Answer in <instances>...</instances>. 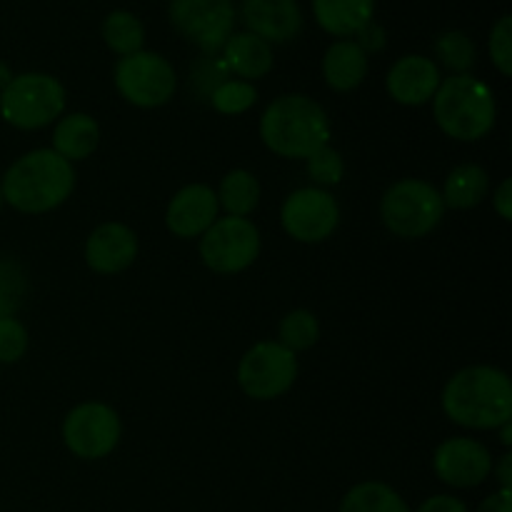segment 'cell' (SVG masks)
<instances>
[{
    "label": "cell",
    "instance_id": "cell-1",
    "mask_svg": "<svg viewBox=\"0 0 512 512\" xmlns=\"http://www.w3.org/2000/svg\"><path fill=\"white\" fill-rule=\"evenodd\" d=\"M443 410L455 425L470 430H498L512 418V383L490 365H473L448 380Z\"/></svg>",
    "mask_w": 512,
    "mask_h": 512
},
{
    "label": "cell",
    "instance_id": "cell-2",
    "mask_svg": "<svg viewBox=\"0 0 512 512\" xmlns=\"http://www.w3.org/2000/svg\"><path fill=\"white\" fill-rule=\"evenodd\" d=\"M75 188L73 163L60 158L53 148H40L15 160L3 175L0 193L20 213L40 215L58 208Z\"/></svg>",
    "mask_w": 512,
    "mask_h": 512
},
{
    "label": "cell",
    "instance_id": "cell-3",
    "mask_svg": "<svg viewBox=\"0 0 512 512\" xmlns=\"http://www.w3.org/2000/svg\"><path fill=\"white\" fill-rule=\"evenodd\" d=\"M260 138L280 158H305L328 145L330 120L313 98L280 95L260 118Z\"/></svg>",
    "mask_w": 512,
    "mask_h": 512
},
{
    "label": "cell",
    "instance_id": "cell-4",
    "mask_svg": "<svg viewBox=\"0 0 512 512\" xmlns=\"http://www.w3.org/2000/svg\"><path fill=\"white\" fill-rule=\"evenodd\" d=\"M433 115L445 135L473 143L493 130L498 108L493 90L483 80L463 73L440 80L433 95Z\"/></svg>",
    "mask_w": 512,
    "mask_h": 512
},
{
    "label": "cell",
    "instance_id": "cell-5",
    "mask_svg": "<svg viewBox=\"0 0 512 512\" xmlns=\"http://www.w3.org/2000/svg\"><path fill=\"white\" fill-rule=\"evenodd\" d=\"M443 213V195L425 180H400L393 188L385 190L383 200H380V215H383L385 228L405 240L433 233V228H438V223L443 220Z\"/></svg>",
    "mask_w": 512,
    "mask_h": 512
},
{
    "label": "cell",
    "instance_id": "cell-6",
    "mask_svg": "<svg viewBox=\"0 0 512 512\" xmlns=\"http://www.w3.org/2000/svg\"><path fill=\"white\" fill-rule=\"evenodd\" d=\"M65 110V88L45 73H23L0 93V115L18 130H38L60 118Z\"/></svg>",
    "mask_w": 512,
    "mask_h": 512
},
{
    "label": "cell",
    "instance_id": "cell-7",
    "mask_svg": "<svg viewBox=\"0 0 512 512\" xmlns=\"http://www.w3.org/2000/svg\"><path fill=\"white\" fill-rule=\"evenodd\" d=\"M113 78L118 93L138 108H160L173 98L178 85L173 65L163 55L148 50L120 58Z\"/></svg>",
    "mask_w": 512,
    "mask_h": 512
},
{
    "label": "cell",
    "instance_id": "cell-8",
    "mask_svg": "<svg viewBox=\"0 0 512 512\" xmlns=\"http://www.w3.org/2000/svg\"><path fill=\"white\" fill-rule=\"evenodd\" d=\"M260 255V233L248 218H218L200 235V258L213 273L233 275Z\"/></svg>",
    "mask_w": 512,
    "mask_h": 512
},
{
    "label": "cell",
    "instance_id": "cell-9",
    "mask_svg": "<svg viewBox=\"0 0 512 512\" xmlns=\"http://www.w3.org/2000/svg\"><path fill=\"white\" fill-rule=\"evenodd\" d=\"M298 378V360L285 345L265 340L243 355L238 383L253 400H275L288 393Z\"/></svg>",
    "mask_w": 512,
    "mask_h": 512
},
{
    "label": "cell",
    "instance_id": "cell-10",
    "mask_svg": "<svg viewBox=\"0 0 512 512\" xmlns=\"http://www.w3.org/2000/svg\"><path fill=\"white\" fill-rule=\"evenodd\" d=\"M170 23L203 53L215 55L233 35V0H170Z\"/></svg>",
    "mask_w": 512,
    "mask_h": 512
},
{
    "label": "cell",
    "instance_id": "cell-11",
    "mask_svg": "<svg viewBox=\"0 0 512 512\" xmlns=\"http://www.w3.org/2000/svg\"><path fill=\"white\" fill-rule=\"evenodd\" d=\"M120 433V418L110 405L83 403L65 415V445L83 460H100L113 453L120 443Z\"/></svg>",
    "mask_w": 512,
    "mask_h": 512
},
{
    "label": "cell",
    "instance_id": "cell-12",
    "mask_svg": "<svg viewBox=\"0 0 512 512\" xmlns=\"http://www.w3.org/2000/svg\"><path fill=\"white\" fill-rule=\"evenodd\" d=\"M280 223L298 243H323L338 228L340 205L325 190L300 188L285 198Z\"/></svg>",
    "mask_w": 512,
    "mask_h": 512
},
{
    "label": "cell",
    "instance_id": "cell-13",
    "mask_svg": "<svg viewBox=\"0 0 512 512\" xmlns=\"http://www.w3.org/2000/svg\"><path fill=\"white\" fill-rule=\"evenodd\" d=\"M435 475L450 488H475L493 473V458L483 443L473 438H453L438 445L433 458Z\"/></svg>",
    "mask_w": 512,
    "mask_h": 512
},
{
    "label": "cell",
    "instance_id": "cell-14",
    "mask_svg": "<svg viewBox=\"0 0 512 512\" xmlns=\"http://www.w3.org/2000/svg\"><path fill=\"white\" fill-rule=\"evenodd\" d=\"M218 195L208 185H185L173 195L165 213V225L175 238H200L218 220Z\"/></svg>",
    "mask_w": 512,
    "mask_h": 512
},
{
    "label": "cell",
    "instance_id": "cell-15",
    "mask_svg": "<svg viewBox=\"0 0 512 512\" xmlns=\"http://www.w3.org/2000/svg\"><path fill=\"white\" fill-rule=\"evenodd\" d=\"M138 258V235L123 223H105L85 243V263L100 275L123 273Z\"/></svg>",
    "mask_w": 512,
    "mask_h": 512
},
{
    "label": "cell",
    "instance_id": "cell-16",
    "mask_svg": "<svg viewBox=\"0 0 512 512\" xmlns=\"http://www.w3.org/2000/svg\"><path fill=\"white\" fill-rule=\"evenodd\" d=\"M248 33L265 43H288L303 30V13L295 0H243Z\"/></svg>",
    "mask_w": 512,
    "mask_h": 512
},
{
    "label": "cell",
    "instance_id": "cell-17",
    "mask_svg": "<svg viewBox=\"0 0 512 512\" xmlns=\"http://www.w3.org/2000/svg\"><path fill=\"white\" fill-rule=\"evenodd\" d=\"M390 98L400 105H425L440 88V68L425 55H405L385 78Z\"/></svg>",
    "mask_w": 512,
    "mask_h": 512
},
{
    "label": "cell",
    "instance_id": "cell-18",
    "mask_svg": "<svg viewBox=\"0 0 512 512\" xmlns=\"http://www.w3.org/2000/svg\"><path fill=\"white\" fill-rule=\"evenodd\" d=\"M375 0H313V15L325 33L353 38L373 20Z\"/></svg>",
    "mask_w": 512,
    "mask_h": 512
},
{
    "label": "cell",
    "instance_id": "cell-19",
    "mask_svg": "<svg viewBox=\"0 0 512 512\" xmlns=\"http://www.w3.org/2000/svg\"><path fill=\"white\" fill-rule=\"evenodd\" d=\"M323 75L325 83L338 93L355 90L368 75V53L355 40H338L325 50Z\"/></svg>",
    "mask_w": 512,
    "mask_h": 512
},
{
    "label": "cell",
    "instance_id": "cell-20",
    "mask_svg": "<svg viewBox=\"0 0 512 512\" xmlns=\"http://www.w3.org/2000/svg\"><path fill=\"white\" fill-rule=\"evenodd\" d=\"M223 63L245 80H258L273 70V48L253 33H233L223 45Z\"/></svg>",
    "mask_w": 512,
    "mask_h": 512
},
{
    "label": "cell",
    "instance_id": "cell-21",
    "mask_svg": "<svg viewBox=\"0 0 512 512\" xmlns=\"http://www.w3.org/2000/svg\"><path fill=\"white\" fill-rule=\"evenodd\" d=\"M100 143V128L90 115L73 113L65 115L53 130V150L65 158L68 163L85 160L93 155V150Z\"/></svg>",
    "mask_w": 512,
    "mask_h": 512
},
{
    "label": "cell",
    "instance_id": "cell-22",
    "mask_svg": "<svg viewBox=\"0 0 512 512\" xmlns=\"http://www.w3.org/2000/svg\"><path fill=\"white\" fill-rule=\"evenodd\" d=\"M490 190V178L480 165L465 163L458 165L453 173L448 175L443 188V203L445 208L455 210H470L485 200Z\"/></svg>",
    "mask_w": 512,
    "mask_h": 512
},
{
    "label": "cell",
    "instance_id": "cell-23",
    "mask_svg": "<svg viewBox=\"0 0 512 512\" xmlns=\"http://www.w3.org/2000/svg\"><path fill=\"white\" fill-rule=\"evenodd\" d=\"M215 195H218V205L228 210V215L245 218V215H250L258 208L260 183L248 170H230L220 180V190Z\"/></svg>",
    "mask_w": 512,
    "mask_h": 512
},
{
    "label": "cell",
    "instance_id": "cell-24",
    "mask_svg": "<svg viewBox=\"0 0 512 512\" xmlns=\"http://www.w3.org/2000/svg\"><path fill=\"white\" fill-rule=\"evenodd\" d=\"M340 512H410L405 500L385 483H360L340 503Z\"/></svg>",
    "mask_w": 512,
    "mask_h": 512
},
{
    "label": "cell",
    "instance_id": "cell-25",
    "mask_svg": "<svg viewBox=\"0 0 512 512\" xmlns=\"http://www.w3.org/2000/svg\"><path fill=\"white\" fill-rule=\"evenodd\" d=\"M103 40L113 53L125 58V55H133L138 50H143L145 28L128 10H113L103 20Z\"/></svg>",
    "mask_w": 512,
    "mask_h": 512
},
{
    "label": "cell",
    "instance_id": "cell-26",
    "mask_svg": "<svg viewBox=\"0 0 512 512\" xmlns=\"http://www.w3.org/2000/svg\"><path fill=\"white\" fill-rule=\"evenodd\" d=\"M435 55L440 63L450 70L453 75L468 73L475 65V43L463 33V30H448V33L438 35L435 40Z\"/></svg>",
    "mask_w": 512,
    "mask_h": 512
},
{
    "label": "cell",
    "instance_id": "cell-27",
    "mask_svg": "<svg viewBox=\"0 0 512 512\" xmlns=\"http://www.w3.org/2000/svg\"><path fill=\"white\" fill-rule=\"evenodd\" d=\"M280 345L290 350V353H298V350H308L318 343L320 338V325L310 310H293V313L285 315L280 320Z\"/></svg>",
    "mask_w": 512,
    "mask_h": 512
},
{
    "label": "cell",
    "instance_id": "cell-28",
    "mask_svg": "<svg viewBox=\"0 0 512 512\" xmlns=\"http://www.w3.org/2000/svg\"><path fill=\"white\" fill-rule=\"evenodd\" d=\"M258 100V90L253 88V83L248 80H225L223 85L213 90L210 95V103L218 113L223 115H240L248 108H253V103Z\"/></svg>",
    "mask_w": 512,
    "mask_h": 512
},
{
    "label": "cell",
    "instance_id": "cell-29",
    "mask_svg": "<svg viewBox=\"0 0 512 512\" xmlns=\"http://www.w3.org/2000/svg\"><path fill=\"white\" fill-rule=\"evenodd\" d=\"M25 295V275L15 260L0 258V318H13Z\"/></svg>",
    "mask_w": 512,
    "mask_h": 512
},
{
    "label": "cell",
    "instance_id": "cell-30",
    "mask_svg": "<svg viewBox=\"0 0 512 512\" xmlns=\"http://www.w3.org/2000/svg\"><path fill=\"white\" fill-rule=\"evenodd\" d=\"M345 163L343 155L333 150L330 145H323L308 158V175L318 185H338L343 180Z\"/></svg>",
    "mask_w": 512,
    "mask_h": 512
},
{
    "label": "cell",
    "instance_id": "cell-31",
    "mask_svg": "<svg viewBox=\"0 0 512 512\" xmlns=\"http://www.w3.org/2000/svg\"><path fill=\"white\" fill-rule=\"evenodd\" d=\"M28 350V330L18 318H0V363H18Z\"/></svg>",
    "mask_w": 512,
    "mask_h": 512
},
{
    "label": "cell",
    "instance_id": "cell-32",
    "mask_svg": "<svg viewBox=\"0 0 512 512\" xmlns=\"http://www.w3.org/2000/svg\"><path fill=\"white\" fill-rule=\"evenodd\" d=\"M490 58H493V65L505 75V78L512 75V18L510 15H503V18L493 25V33H490Z\"/></svg>",
    "mask_w": 512,
    "mask_h": 512
},
{
    "label": "cell",
    "instance_id": "cell-33",
    "mask_svg": "<svg viewBox=\"0 0 512 512\" xmlns=\"http://www.w3.org/2000/svg\"><path fill=\"white\" fill-rule=\"evenodd\" d=\"M228 65L223 63V58H205L200 63H195V68L190 70V88H195L203 95H213V90L218 85H223L228 80Z\"/></svg>",
    "mask_w": 512,
    "mask_h": 512
},
{
    "label": "cell",
    "instance_id": "cell-34",
    "mask_svg": "<svg viewBox=\"0 0 512 512\" xmlns=\"http://www.w3.org/2000/svg\"><path fill=\"white\" fill-rule=\"evenodd\" d=\"M355 38H358L355 43H358L365 53H370V50H373V53H378V50L385 48V30L380 28L378 23H373V20H370V23L365 25V28L360 30Z\"/></svg>",
    "mask_w": 512,
    "mask_h": 512
},
{
    "label": "cell",
    "instance_id": "cell-35",
    "mask_svg": "<svg viewBox=\"0 0 512 512\" xmlns=\"http://www.w3.org/2000/svg\"><path fill=\"white\" fill-rule=\"evenodd\" d=\"M418 512H468L463 500L453 498V495H435V498L425 500Z\"/></svg>",
    "mask_w": 512,
    "mask_h": 512
},
{
    "label": "cell",
    "instance_id": "cell-36",
    "mask_svg": "<svg viewBox=\"0 0 512 512\" xmlns=\"http://www.w3.org/2000/svg\"><path fill=\"white\" fill-rule=\"evenodd\" d=\"M478 512H512V490H498L485 498Z\"/></svg>",
    "mask_w": 512,
    "mask_h": 512
},
{
    "label": "cell",
    "instance_id": "cell-37",
    "mask_svg": "<svg viewBox=\"0 0 512 512\" xmlns=\"http://www.w3.org/2000/svg\"><path fill=\"white\" fill-rule=\"evenodd\" d=\"M495 210L503 220H512V180H503L495 190Z\"/></svg>",
    "mask_w": 512,
    "mask_h": 512
},
{
    "label": "cell",
    "instance_id": "cell-38",
    "mask_svg": "<svg viewBox=\"0 0 512 512\" xmlns=\"http://www.w3.org/2000/svg\"><path fill=\"white\" fill-rule=\"evenodd\" d=\"M498 478H500V490H510V485H512V455L510 453H505L503 458H500Z\"/></svg>",
    "mask_w": 512,
    "mask_h": 512
},
{
    "label": "cell",
    "instance_id": "cell-39",
    "mask_svg": "<svg viewBox=\"0 0 512 512\" xmlns=\"http://www.w3.org/2000/svg\"><path fill=\"white\" fill-rule=\"evenodd\" d=\"M13 78H15V75H13V70L8 68V63H3V60H0V93L8 88L10 80H13Z\"/></svg>",
    "mask_w": 512,
    "mask_h": 512
},
{
    "label": "cell",
    "instance_id": "cell-40",
    "mask_svg": "<svg viewBox=\"0 0 512 512\" xmlns=\"http://www.w3.org/2000/svg\"><path fill=\"white\" fill-rule=\"evenodd\" d=\"M503 445L505 448H510L512 445V425L510 423L503 425Z\"/></svg>",
    "mask_w": 512,
    "mask_h": 512
},
{
    "label": "cell",
    "instance_id": "cell-41",
    "mask_svg": "<svg viewBox=\"0 0 512 512\" xmlns=\"http://www.w3.org/2000/svg\"><path fill=\"white\" fill-rule=\"evenodd\" d=\"M0 205H3V193H0Z\"/></svg>",
    "mask_w": 512,
    "mask_h": 512
}]
</instances>
